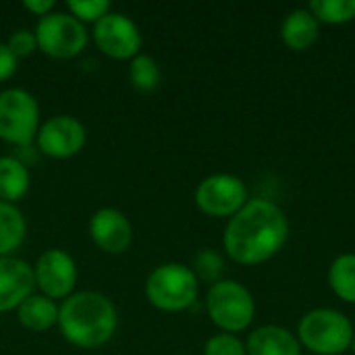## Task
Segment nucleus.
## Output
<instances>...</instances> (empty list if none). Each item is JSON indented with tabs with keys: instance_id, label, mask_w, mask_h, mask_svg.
I'll return each mask as SVG.
<instances>
[{
	"instance_id": "nucleus-24",
	"label": "nucleus",
	"mask_w": 355,
	"mask_h": 355,
	"mask_svg": "<svg viewBox=\"0 0 355 355\" xmlns=\"http://www.w3.org/2000/svg\"><path fill=\"white\" fill-rule=\"evenodd\" d=\"M204 355H248V349H245V341H241L237 335L218 333L206 341Z\"/></svg>"
},
{
	"instance_id": "nucleus-11",
	"label": "nucleus",
	"mask_w": 355,
	"mask_h": 355,
	"mask_svg": "<svg viewBox=\"0 0 355 355\" xmlns=\"http://www.w3.org/2000/svg\"><path fill=\"white\" fill-rule=\"evenodd\" d=\"M33 277H35V287L40 289L42 295L50 297L52 302L56 300L64 302L69 295L75 293L79 272L69 252L60 248H50L42 252L40 258L35 260Z\"/></svg>"
},
{
	"instance_id": "nucleus-28",
	"label": "nucleus",
	"mask_w": 355,
	"mask_h": 355,
	"mask_svg": "<svg viewBox=\"0 0 355 355\" xmlns=\"http://www.w3.org/2000/svg\"><path fill=\"white\" fill-rule=\"evenodd\" d=\"M352 352L355 354V335H354V341H352Z\"/></svg>"
},
{
	"instance_id": "nucleus-26",
	"label": "nucleus",
	"mask_w": 355,
	"mask_h": 355,
	"mask_svg": "<svg viewBox=\"0 0 355 355\" xmlns=\"http://www.w3.org/2000/svg\"><path fill=\"white\" fill-rule=\"evenodd\" d=\"M17 56L8 50L6 42H0V83L8 81L17 71Z\"/></svg>"
},
{
	"instance_id": "nucleus-10",
	"label": "nucleus",
	"mask_w": 355,
	"mask_h": 355,
	"mask_svg": "<svg viewBox=\"0 0 355 355\" xmlns=\"http://www.w3.org/2000/svg\"><path fill=\"white\" fill-rule=\"evenodd\" d=\"M87 141V131L77 116L54 114L40 125L35 137V150L54 160H67L77 156Z\"/></svg>"
},
{
	"instance_id": "nucleus-23",
	"label": "nucleus",
	"mask_w": 355,
	"mask_h": 355,
	"mask_svg": "<svg viewBox=\"0 0 355 355\" xmlns=\"http://www.w3.org/2000/svg\"><path fill=\"white\" fill-rule=\"evenodd\" d=\"M110 10H112V6L108 0H69L67 2V12H71L83 25L98 23Z\"/></svg>"
},
{
	"instance_id": "nucleus-27",
	"label": "nucleus",
	"mask_w": 355,
	"mask_h": 355,
	"mask_svg": "<svg viewBox=\"0 0 355 355\" xmlns=\"http://www.w3.org/2000/svg\"><path fill=\"white\" fill-rule=\"evenodd\" d=\"M23 6H25L31 15H35L37 19H42V17H46V15H50V12L54 10L56 2H54V0H25Z\"/></svg>"
},
{
	"instance_id": "nucleus-8",
	"label": "nucleus",
	"mask_w": 355,
	"mask_h": 355,
	"mask_svg": "<svg viewBox=\"0 0 355 355\" xmlns=\"http://www.w3.org/2000/svg\"><path fill=\"white\" fill-rule=\"evenodd\" d=\"M196 206L210 218H231L250 200L245 183L231 173H214L202 179L193 193Z\"/></svg>"
},
{
	"instance_id": "nucleus-6",
	"label": "nucleus",
	"mask_w": 355,
	"mask_h": 355,
	"mask_svg": "<svg viewBox=\"0 0 355 355\" xmlns=\"http://www.w3.org/2000/svg\"><path fill=\"white\" fill-rule=\"evenodd\" d=\"M40 104L35 96L23 87H6L0 92V139L31 148L40 131Z\"/></svg>"
},
{
	"instance_id": "nucleus-16",
	"label": "nucleus",
	"mask_w": 355,
	"mask_h": 355,
	"mask_svg": "<svg viewBox=\"0 0 355 355\" xmlns=\"http://www.w3.org/2000/svg\"><path fill=\"white\" fill-rule=\"evenodd\" d=\"M15 312L19 324L31 333H46L58 324V304L42 293L27 297Z\"/></svg>"
},
{
	"instance_id": "nucleus-19",
	"label": "nucleus",
	"mask_w": 355,
	"mask_h": 355,
	"mask_svg": "<svg viewBox=\"0 0 355 355\" xmlns=\"http://www.w3.org/2000/svg\"><path fill=\"white\" fill-rule=\"evenodd\" d=\"M329 285L333 293L345 304H355V254L337 256L329 266Z\"/></svg>"
},
{
	"instance_id": "nucleus-13",
	"label": "nucleus",
	"mask_w": 355,
	"mask_h": 355,
	"mask_svg": "<svg viewBox=\"0 0 355 355\" xmlns=\"http://www.w3.org/2000/svg\"><path fill=\"white\" fill-rule=\"evenodd\" d=\"M35 277L33 266L17 256L0 258V314L17 310L33 295Z\"/></svg>"
},
{
	"instance_id": "nucleus-3",
	"label": "nucleus",
	"mask_w": 355,
	"mask_h": 355,
	"mask_svg": "<svg viewBox=\"0 0 355 355\" xmlns=\"http://www.w3.org/2000/svg\"><path fill=\"white\" fill-rule=\"evenodd\" d=\"M144 291L150 306L160 312L177 314L196 306L200 295V281L191 266L181 262H166L148 275Z\"/></svg>"
},
{
	"instance_id": "nucleus-21",
	"label": "nucleus",
	"mask_w": 355,
	"mask_h": 355,
	"mask_svg": "<svg viewBox=\"0 0 355 355\" xmlns=\"http://www.w3.org/2000/svg\"><path fill=\"white\" fill-rule=\"evenodd\" d=\"M318 23L341 25L355 19V0H312L306 6Z\"/></svg>"
},
{
	"instance_id": "nucleus-22",
	"label": "nucleus",
	"mask_w": 355,
	"mask_h": 355,
	"mask_svg": "<svg viewBox=\"0 0 355 355\" xmlns=\"http://www.w3.org/2000/svg\"><path fill=\"white\" fill-rule=\"evenodd\" d=\"M193 275L198 277V281H204V283H218L223 281V272H225V262H223V256L212 250V248H206L202 250L196 260H193Z\"/></svg>"
},
{
	"instance_id": "nucleus-14",
	"label": "nucleus",
	"mask_w": 355,
	"mask_h": 355,
	"mask_svg": "<svg viewBox=\"0 0 355 355\" xmlns=\"http://www.w3.org/2000/svg\"><path fill=\"white\" fill-rule=\"evenodd\" d=\"M248 355H302L297 335L279 324H262L254 329L245 341Z\"/></svg>"
},
{
	"instance_id": "nucleus-9",
	"label": "nucleus",
	"mask_w": 355,
	"mask_h": 355,
	"mask_svg": "<svg viewBox=\"0 0 355 355\" xmlns=\"http://www.w3.org/2000/svg\"><path fill=\"white\" fill-rule=\"evenodd\" d=\"M92 40L102 54L114 60H131L141 50V31L125 12L110 10L94 23Z\"/></svg>"
},
{
	"instance_id": "nucleus-15",
	"label": "nucleus",
	"mask_w": 355,
	"mask_h": 355,
	"mask_svg": "<svg viewBox=\"0 0 355 355\" xmlns=\"http://www.w3.org/2000/svg\"><path fill=\"white\" fill-rule=\"evenodd\" d=\"M320 35V23L308 8L291 10L281 25V40L289 50L304 52L316 44Z\"/></svg>"
},
{
	"instance_id": "nucleus-2",
	"label": "nucleus",
	"mask_w": 355,
	"mask_h": 355,
	"mask_svg": "<svg viewBox=\"0 0 355 355\" xmlns=\"http://www.w3.org/2000/svg\"><path fill=\"white\" fill-rule=\"evenodd\" d=\"M60 335L79 349H98L106 345L119 327L114 304L98 291H77L58 304Z\"/></svg>"
},
{
	"instance_id": "nucleus-7",
	"label": "nucleus",
	"mask_w": 355,
	"mask_h": 355,
	"mask_svg": "<svg viewBox=\"0 0 355 355\" xmlns=\"http://www.w3.org/2000/svg\"><path fill=\"white\" fill-rule=\"evenodd\" d=\"M33 33L37 40V50L58 60L79 56L89 42V31L85 25L67 10H52L50 15L37 19Z\"/></svg>"
},
{
	"instance_id": "nucleus-18",
	"label": "nucleus",
	"mask_w": 355,
	"mask_h": 355,
	"mask_svg": "<svg viewBox=\"0 0 355 355\" xmlns=\"http://www.w3.org/2000/svg\"><path fill=\"white\" fill-rule=\"evenodd\" d=\"M27 235V220L17 204L0 202V258L15 256Z\"/></svg>"
},
{
	"instance_id": "nucleus-12",
	"label": "nucleus",
	"mask_w": 355,
	"mask_h": 355,
	"mask_svg": "<svg viewBox=\"0 0 355 355\" xmlns=\"http://www.w3.org/2000/svg\"><path fill=\"white\" fill-rule=\"evenodd\" d=\"M89 237L100 252L121 256L133 243V225L116 208H98L89 218Z\"/></svg>"
},
{
	"instance_id": "nucleus-20",
	"label": "nucleus",
	"mask_w": 355,
	"mask_h": 355,
	"mask_svg": "<svg viewBox=\"0 0 355 355\" xmlns=\"http://www.w3.org/2000/svg\"><path fill=\"white\" fill-rule=\"evenodd\" d=\"M162 73L160 67L156 62V58H152L150 54H137L135 58L129 60V81L135 89L139 92H154L160 85Z\"/></svg>"
},
{
	"instance_id": "nucleus-5",
	"label": "nucleus",
	"mask_w": 355,
	"mask_h": 355,
	"mask_svg": "<svg viewBox=\"0 0 355 355\" xmlns=\"http://www.w3.org/2000/svg\"><path fill=\"white\" fill-rule=\"evenodd\" d=\"M206 312L223 333H243L256 318V300L252 291L233 279H223L210 285L206 295Z\"/></svg>"
},
{
	"instance_id": "nucleus-1",
	"label": "nucleus",
	"mask_w": 355,
	"mask_h": 355,
	"mask_svg": "<svg viewBox=\"0 0 355 355\" xmlns=\"http://www.w3.org/2000/svg\"><path fill=\"white\" fill-rule=\"evenodd\" d=\"M289 220L270 200L254 198L227 220L225 254L241 266H258L275 258L289 239Z\"/></svg>"
},
{
	"instance_id": "nucleus-25",
	"label": "nucleus",
	"mask_w": 355,
	"mask_h": 355,
	"mask_svg": "<svg viewBox=\"0 0 355 355\" xmlns=\"http://www.w3.org/2000/svg\"><path fill=\"white\" fill-rule=\"evenodd\" d=\"M6 46L19 60V58L31 56L37 50V40H35V33L31 29H15L10 33V37L6 40Z\"/></svg>"
},
{
	"instance_id": "nucleus-4",
	"label": "nucleus",
	"mask_w": 355,
	"mask_h": 355,
	"mask_svg": "<svg viewBox=\"0 0 355 355\" xmlns=\"http://www.w3.org/2000/svg\"><path fill=\"white\" fill-rule=\"evenodd\" d=\"M352 320L335 308H314L297 324V341L312 355H341L352 349Z\"/></svg>"
},
{
	"instance_id": "nucleus-17",
	"label": "nucleus",
	"mask_w": 355,
	"mask_h": 355,
	"mask_svg": "<svg viewBox=\"0 0 355 355\" xmlns=\"http://www.w3.org/2000/svg\"><path fill=\"white\" fill-rule=\"evenodd\" d=\"M29 166L17 156H0V202L17 204L29 191Z\"/></svg>"
}]
</instances>
